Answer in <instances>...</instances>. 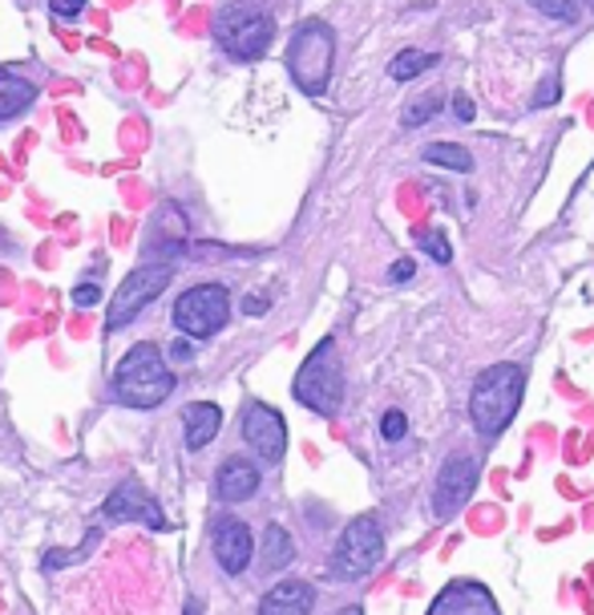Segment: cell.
<instances>
[{"mask_svg": "<svg viewBox=\"0 0 594 615\" xmlns=\"http://www.w3.org/2000/svg\"><path fill=\"white\" fill-rule=\"evenodd\" d=\"M222 429V409L210 402H195L183 417V434H187V450H207L210 441L219 438Z\"/></svg>", "mask_w": 594, "mask_h": 615, "instance_id": "obj_17", "label": "cell"}, {"mask_svg": "<svg viewBox=\"0 0 594 615\" xmlns=\"http://www.w3.org/2000/svg\"><path fill=\"white\" fill-rule=\"evenodd\" d=\"M251 555H256V539H251V527L239 519H219L215 527V559L227 575H243L251 567Z\"/></svg>", "mask_w": 594, "mask_h": 615, "instance_id": "obj_12", "label": "cell"}, {"mask_svg": "<svg viewBox=\"0 0 594 615\" xmlns=\"http://www.w3.org/2000/svg\"><path fill=\"white\" fill-rule=\"evenodd\" d=\"M295 402L308 405L312 414L320 417H332L340 414V405H344V373H340V353H336V341H320L308 353V361L300 365L295 373Z\"/></svg>", "mask_w": 594, "mask_h": 615, "instance_id": "obj_4", "label": "cell"}, {"mask_svg": "<svg viewBox=\"0 0 594 615\" xmlns=\"http://www.w3.org/2000/svg\"><path fill=\"white\" fill-rule=\"evenodd\" d=\"M554 97H559V82H546V85H542V90L534 94V106H550Z\"/></svg>", "mask_w": 594, "mask_h": 615, "instance_id": "obj_30", "label": "cell"}, {"mask_svg": "<svg viewBox=\"0 0 594 615\" xmlns=\"http://www.w3.org/2000/svg\"><path fill=\"white\" fill-rule=\"evenodd\" d=\"M478 473H481V466L473 454H454V458L445 461L441 470H437V482H433V514L441 522L454 519L457 510L473 498Z\"/></svg>", "mask_w": 594, "mask_h": 615, "instance_id": "obj_9", "label": "cell"}, {"mask_svg": "<svg viewBox=\"0 0 594 615\" xmlns=\"http://www.w3.org/2000/svg\"><path fill=\"white\" fill-rule=\"evenodd\" d=\"M437 110H441V94H420V97H413V102L405 106V118H400V122H405L408 131H417V126H425V122H429Z\"/></svg>", "mask_w": 594, "mask_h": 615, "instance_id": "obj_22", "label": "cell"}, {"mask_svg": "<svg viewBox=\"0 0 594 615\" xmlns=\"http://www.w3.org/2000/svg\"><path fill=\"white\" fill-rule=\"evenodd\" d=\"M175 393V373L158 344H134L114 368V397L129 409H158Z\"/></svg>", "mask_w": 594, "mask_h": 615, "instance_id": "obj_1", "label": "cell"}, {"mask_svg": "<svg viewBox=\"0 0 594 615\" xmlns=\"http://www.w3.org/2000/svg\"><path fill=\"white\" fill-rule=\"evenodd\" d=\"M312 604H315L312 583L283 580L259 600V615H312Z\"/></svg>", "mask_w": 594, "mask_h": 615, "instance_id": "obj_15", "label": "cell"}, {"mask_svg": "<svg viewBox=\"0 0 594 615\" xmlns=\"http://www.w3.org/2000/svg\"><path fill=\"white\" fill-rule=\"evenodd\" d=\"M420 158H425L429 166H449V170H457V175H469V170H473V154L457 143H433L420 150Z\"/></svg>", "mask_w": 594, "mask_h": 615, "instance_id": "obj_20", "label": "cell"}, {"mask_svg": "<svg viewBox=\"0 0 594 615\" xmlns=\"http://www.w3.org/2000/svg\"><path fill=\"white\" fill-rule=\"evenodd\" d=\"M178 256H187V215L178 211L175 202H166L158 219L150 227V248H146V260L158 263H175Z\"/></svg>", "mask_w": 594, "mask_h": 615, "instance_id": "obj_13", "label": "cell"}, {"mask_svg": "<svg viewBox=\"0 0 594 615\" xmlns=\"http://www.w3.org/2000/svg\"><path fill=\"white\" fill-rule=\"evenodd\" d=\"M243 312H247V316H263V312H268V296H247Z\"/></svg>", "mask_w": 594, "mask_h": 615, "instance_id": "obj_31", "label": "cell"}, {"mask_svg": "<svg viewBox=\"0 0 594 615\" xmlns=\"http://www.w3.org/2000/svg\"><path fill=\"white\" fill-rule=\"evenodd\" d=\"M259 482H263V473L251 466L247 458H227L219 470V498L222 502H247V498L256 494Z\"/></svg>", "mask_w": 594, "mask_h": 615, "instance_id": "obj_16", "label": "cell"}, {"mask_svg": "<svg viewBox=\"0 0 594 615\" xmlns=\"http://www.w3.org/2000/svg\"><path fill=\"white\" fill-rule=\"evenodd\" d=\"M408 434V417L400 414V409H388L385 417H381V438L385 441H400Z\"/></svg>", "mask_w": 594, "mask_h": 615, "instance_id": "obj_24", "label": "cell"}, {"mask_svg": "<svg viewBox=\"0 0 594 615\" xmlns=\"http://www.w3.org/2000/svg\"><path fill=\"white\" fill-rule=\"evenodd\" d=\"M413 272H417V268H413V260H396L393 268H388V280H393V284H408V280H413Z\"/></svg>", "mask_w": 594, "mask_h": 615, "instance_id": "obj_29", "label": "cell"}, {"mask_svg": "<svg viewBox=\"0 0 594 615\" xmlns=\"http://www.w3.org/2000/svg\"><path fill=\"white\" fill-rule=\"evenodd\" d=\"M243 441L263 461H283L288 454V426L271 405H247L243 409Z\"/></svg>", "mask_w": 594, "mask_h": 615, "instance_id": "obj_11", "label": "cell"}, {"mask_svg": "<svg viewBox=\"0 0 594 615\" xmlns=\"http://www.w3.org/2000/svg\"><path fill=\"white\" fill-rule=\"evenodd\" d=\"M215 37H219V45L235 61H259L271 49V41H275V21L263 9H256V4L235 0V4H227L219 12Z\"/></svg>", "mask_w": 594, "mask_h": 615, "instance_id": "obj_6", "label": "cell"}, {"mask_svg": "<svg viewBox=\"0 0 594 615\" xmlns=\"http://www.w3.org/2000/svg\"><path fill=\"white\" fill-rule=\"evenodd\" d=\"M97 300H102V288H97V284H77V288H73V304H77V308H94Z\"/></svg>", "mask_w": 594, "mask_h": 615, "instance_id": "obj_27", "label": "cell"}, {"mask_svg": "<svg viewBox=\"0 0 594 615\" xmlns=\"http://www.w3.org/2000/svg\"><path fill=\"white\" fill-rule=\"evenodd\" d=\"M190 353H195V348H190V341H178L175 344V361H190Z\"/></svg>", "mask_w": 594, "mask_h": 615, "instance_id": "obj_32", "label": "cell"}, {"mask_svg": "<svg viewBox=\"0 0 594 615\" xmlns=\"http://www.w3.org/2000/svg\"><path fill=\"white\" fill-rule=\"evenodd\" d=\"M429 615H498V604H493V595L481 587V583H449L437 600H433Z\"/></svg>", "mask_w": 594, "mask_h": 615, "instance_id": "obj_14", "label": "cell"}, {"mask_svg": "<svg viewBox=\"0 0 594 615\" xmlns=\"http://www.w3.org/2000/svg\"><path fill=\"white\" fill-rule=\"evenodd\" d=\"M102 514H105V522H142V527H150V531H166L163 507L146 494V486H142L138 478H126L122 486H114L110 498L102 502Z\"/></svg>", "mask_w": 594, "mask_h": 615, "instance_id": "obj_10", "label": "cell"}, {"mask_svg": "<svg viewBox=\"0 0 594 615\" xmlns=\"http://www.w3.org/2000/svg\"><path fill=\"white\" fill-rule=\"evenodd\" d=\"M591 9H594V0H591Z\"/></svg>", "mask_w": 594, "mask_h": 615, "instance_id": "obj_35", "label": "cell"}, {"mask_svg": "<svg viewBox=\"0 0 594 615\" xmlns=\"http://www.w3.org/2000/svg\"><path fill=\"white\" fill-rule=\"evenodd\" d=\"M336 615H364V607H356V604H352V607H340Z\"/></svg>", "mask_w": 594, "mask_h": 615, "instance_id": "obj_34", "label": "cell"}, {"mask_svg": "<svg viewBox=\"0 0 594 615\" xmlns=\"http://www.w3.org/2000/svg\"><path fill=\"white\" fill-rule=\"evenodd\" d=\"M170 275H175V268H170V263H158V260L154 263L146 260L142 268H134V272L122 280V288L114 292V304L105 312V332H117V329H126V324H134V320L170 288Z\"/></svg>", "mask_w": 594, "mask_h": 615, "instance_id": "obj_7", "label": "cell"}, {"mask_svg": "<svg viewBox=\"0 0 594 615\" xmlns=\"http://www.w3.org/2000/svg\"><path fill=\"white\" fill-rule=\"evenodd\" d=\"M454 118L457 122H473V118H478V114H473V97H469V94L454 97Z\"/></svg>", "mask_w": 594, "mask_h": 615, "instance_id": "obj_28", "label": "cell"}, {"mask_svg": "<svg viewBox=\"0 0 594 615\" xmlns=\"http://www.w3.org/2000/svg\"><path fill=\"white\" fill-rule=\"evenodd\" d=\"M82 9H85V0H49V12L61 17V21H73Z\"/></svg>", "mask_w": 594, "mask_h": 615, "instance_id": "obj_26", "label": "cell"}, {"mask_svg": "<svg viewBox=\"0 0 594 615\" xmlns=\"http://www.w3.org/2000/svg\"><path fill=\"white\" fill-rule=\"evenodd\" d=\"M425 251H429V256H433L437 263H449V260H454V248H449V239H445L441 231H429V236H425Z\"/></svg>", "mask_w": 594, "mask_h": 615, "instance_id": "obj_25", "label": "cell"}, {"mask_svg": "<svg viewBox=\"0 0 594 615\" xmlns=\"http://www.w3.org/2000/svg\"><path fill=\"white\" fill-rule=\"evenodd\" d=\"M381 559H385V531H381V519H376V514H361V519H352L348 527H344V534H340L327 575L336 583H356V580H364V575H373Z\"/></svg>", "mask_w": 594, "mask_h": 615, "instance_id": "obj_5", "label": "cell"}, {"mask_svg": "<svg viewBox=\"0 0 594 615\" xmlns=\"http://www.w3.org/2000/svg\"><path fill=\"white\" fill-rule=\"evenodd\" d=\"M295 559V543L292 534L283 531L280 522H271L263 531V571H283Z\"/></svg>", "mask_w": 594, "mask_h": 615, "instance_id": "obj_19", "label": "cell"}, {"mask_svg": "<svg viewBox=\"0 0 594 615\" xmlns=\"http://www.w3.org/2000/svg\"><path fill=\"white\" fill-rule=\"evenodd\" d=\"M37 102V82H29L24 73L0 65V122H12L17 114Z\"/></svg>", "mask_w": 594, "mask_h": 615, "instance_id": "obj_18", "label": "cell"}, {"mask_svg": "<svg viewBox=\"0 0 594 615\" xmlns=\"http://www.w3.org/2000/svg\"><path fill=\"white\" fill-rule=\"evenodd\" d=\"M538 12H546L554 21H579V9H583V0H534Z\"/></svg>", "mask_w": 594, "mask_h": 615, "instance_id": "obj_23", "label": "cell"}, {"mask_svg": "<svg viewBox=\"0 0 594 615\" xmlns=\"http://www.w3.org/2000/svg\"><path fill=\"white\" fill-rule=\"evenodd\" d=\"M336 65V33L327 21H303L288 41V73L303 94L320 97L332 82Z\"/></svg>", "mask_w": 594, "mask_h": 615, "instance_id": "obj_3", "label": "cell"}, {"mask_svg": "<svg viewBox=\"0 0 594 615\" xmlns=\"http://www.w3.org/2000/svg\"><path fill=\"white\" fill-rule=\"evenodd\" d=\"M429 65H437V53H425V49H400V53L388 61V77H393V82H413V77L425 73Z\"/></svg>", "mask_w": 594, "mask_h": 615, "instance_id": "obj_21", "label": "cell"}, {"mask_svg": "<svg viewBox=\"0 0 594 615\" xmlns=\"http://www.w3.org/2000/svg\"><path fill=\"white\" fill-rule=\"evenodd\" d=\"M183 615H202V604H198V600H187V612Z\"/></svg>", "mask_w": 594, "mask_h": 615, "instance_id": "obj_33", "label": "cell"}, {"mask_svg": "<svg viewBox=\"0 0 594 615\" xmlns=\"http://www.w3.org/2000/svg\"><path fill=\"white\" fill-rule=\"evenodd\" d=\"M175 329L190 341H207L231 320V292L222 284H195L175 300Z\"/></svg>", "mask_w": 594, "mask_h": 615, "instance_id": "obj_8", "label": "cell"}, {"mask_svg": "<svg viewBox=\"0 0 594 615\" xmlns=\"http://www.w3.org/2000/svg\"><path fill=\"white\" fill-rule=\"evenodd\" d=\"M525 393V368L522 365H490L473 381V393H469V417L478 426L481 438H498L510 429V421L518 417V405H522Z\"/></svg>", "mask_w": 594, "mask_h": 615, "instance_id": "obj_2", "label": "cell"}]
</instances>
